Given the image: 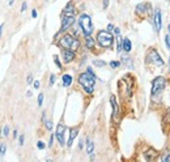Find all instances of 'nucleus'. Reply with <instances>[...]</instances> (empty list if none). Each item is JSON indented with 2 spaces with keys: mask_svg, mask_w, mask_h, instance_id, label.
<instances>
[{
  "mask_svg": "<svg viewBox=\"0 0 170 162\" xmlns=\"http://www.w3.org/2000/svg\"><path fill=\"white\" fill-rule=\"evenodd\" d=\"M62 80H63V86H66V88L72 84V76L71 74H64V76L62 77Z\"/></svg>",
  "mask_w": 170,
  "mask_h": 162,
  "instance_id": "2eb2a0df",
  "label": "nucleus"
},
{
  "mask_svg": "<svg viewBox=\"0 0 170 162\" xmlns=\"http://www.w3.org/2000/svg\"><path fill=\"white\" fill-rule=\"evenodd\" d=\"M113 29H114V26H113L111 24H109V25H108V32H110V30H113Z\"/></svg>",
  "mask_w": 170,
  "mask_h": 162,
  "instance_id": "4c0bfd02",
  "label": "nucleus"
},
{
  "mask_svg": "<svg viewBox=\"0 0 170 162\" xmlns=\"http://www.w3.org/2000/svg\"><path fill=\"white\" fill-rule=\"evenodd\" d=\"M53 141H54V136L51 135V137H50V142H48V146H51V145H53Z\"/></svg>",
  "mask_w": 170,
  "mask_h": 162,
  "instance_id": "e433bc0d",
  "label": "nucleus"
},
{
  "mask_svg": "<svg viewBox=\"0 0 170 162\" xmlns=\"http://www.w3.org/2000/svg\"><path fill=\"white\" fill-rule=\"evenodd\" d=\"M109 5V0H103V8H108Z\"/></svg>",
  "mask_w": 170,
  "mask_h": 162,
  "instance_id": "c9c22d12",
  "label": "nucleus"
},
{
  "mask_svg": "<svg viewBox=\"0 0 170 162\" xmlns=\"http://www.w3.org/2000/svg\"><path fill=\"white\" fill-rule=\"evenodd\" d=\"M147 63H150V64H154V65H162L163 64V60L161 59V56L159 55V52L156 50H150L148 56H147Z\"/></svg>",
  "mask_w": 170,
  "mask_h": 162,
  "instance_id": "0eeeda50",
  "label": "nucleus"
},
{
  "mask_svg": "<svg viewBox=\"0 0 170 162\" xmlns=\"http://www.w3.org/2000/svg\"><path fill=\"white\" fill-rule=\"evenodd\" d=\"M77 133H79V128H77V127H75V128H72V129L70 131V139H68V142H67L68 146L72 145V142H73L75 137L77 136Z\"/></svg>",
  "mask_w": 170,
  "mask_h": 162,
  "instance_id": "ddd939ff",
  "label": "nucleus"
},
{
  "mask_svg": "<svg viewBox=\"0 0 170 162\" xmlns=\"http://www.w3.org/2000/svg\"><path fill=\"white\" fill-rule=\"evenodd\" d=\"M3 135L4 136H8L9 135V126H4L3 127Z\"/></svg>",
  "mask_w": 170,
  "mask_h": 162,
  "instance_id": "5701e85b",
  "label": "nucleus"
},
{
  "mask_svg": "<svg viewBox=\"0 0 170 162\" xmlns=\"http://www.w3.org/2000/svg\"><path fill=\"white\" fill-rule=\"evenodd\" d=\"M79 148H80V149H81V148H83V140H81V141H80V144H79Z\"/></svg>",
  "mask_w": 170,
  "mask_h": 162,
  "instance_id": "ea45409f",
  "label": "nucleus"
},
{
  "mask_svg": "<svg viewBox=\"0 0 170 162\" xmlns=\"http://www.w3.org/2000/svg\"><path fill=\"white\" fill-rule=\"evenodd\" d=\"M54 60H55V64L58 65V68L59 70H62V63L59 61V59H58V56H54Z\"/></svg>",
  "mask_w": 170,
  "mask_h": 162,
  "instance_id": "bb28decb",
  "label": "nucleus"
},
{
  "mask_svg": "<svg viewBox=\"0 0 170 162\" xmlns=\"http://www.w3.org/2000/svg\"><path fill=\"white\" fill-rule=\"evenodd\" d=\"M115 34L119 35V34H121V30H119V29H115Z\"/></svg>",
  "mask_w": 170,
  "mask_h": 162,
  "instance_id": "58836bf2",
  "label": "nucleus"
},
{
  "mask_svg": "<svg viewBox=\"0 0 170 162\" xmlns=\"http://www.w3.org/2000/svg\"><path fill=\"white\" fill-rule=\"evenodd\" d=\"M121 65V61H110V67L111 68H117Z\"/></svg>",
  "mask_w": 170,
  "mask_h": 162,
  "instance_id": "393cba45",
  "label": "nucleus"
},
{
  "mask_svg": "<svg viewBox=\"0 0 170 162\" xmlns=\"http://www.w3.org/2000/svg\"><path fill=\"white\" fill-rule=\"evenodd\" d=\"M37 146H38V149H45V144H43V141H38L37 142Z\"/></svg>",
  "mask_w": 170,
  "mask_h": 162,
  "instance_id": "c85d7f7f",
  "label": "nucleus"
},
{
  "mask_svg": "<svg viewBox=\"0 0 170 162\" xmlns=\"http://www.w3.org/2000/svg\"><path fill=\"white\" fill-rule=\"evenodd\" d=\"M123 63L127 64V67H128V68H132V61H131V59H130V58H124V59H123Z\"/></svg>",
  "mask_w": 170,
  "mask_h": 162,
  "instance_id": "412c9836",
  "label": "nucleus"
},
{
  "mask_svg": "<svg viewBox=\"0 0 170 162\" xmlns=\"http://www.w3.org/2000/svg\"><path fill=\"white\" fill-rule=\"evenodd\" d=\"M97 42L101 47L108 48V47H111L113 43H114V37H113L108 30H101L97 34Z\"/></svg>",
  "mask_w": 170,
  "mask_h": 162,
  "instance_id": "7ed1b4c3",
  "label": "nucleus"
},
{
  "mask_svg": "<svg viewBox=\"0 0 170 162\" xmlns=\"http://www.w3.org/2000/svg\"><path fill=\"white\" fill-rule=\"evenodd\" d=\"M18 141H20V145H22V144H24V135H21V136H20V139H18Z\"/></svg>",
  "mask_w": 170,
  "mask_h": 162,
  "instance_id": "f704fd0d",
  "label": "nucleus"
},
{
  "mask_svg": "<svg viewBox=\"0 0 170 162\" xmlns=\"http://www.w3.org/2000/svg\"><path fill=\"white\" fill-rule=\"evenodd\" d=\"M79 83L83 85L84 90L88 94H92L94 90V84H96V74H92L89 72L86 73H81L79 77Z\"/></svg>",
  "mask_w": 170,
  "mask_h": 162,
  "instance_id": "f257e3e1",
  "label": "nucleus"
},
{
  "mask_svg": "<svg viewBox=\"0 0 170 162\" xmlns=\"http://www.w3.org/2000/svg\"><path fill=\"white\" fill-rule=\"evenodd\" d=\"M5 152H7V145L4 144V142H2L0 144V157H4V154H5Z\"/></svg>",
  "mask_w": 170,
  "mask_h": 162,
  "instance_id": "6ab92c4d",
  "label": "nucleus"
},
{
  "mask_svg": "<svg viewBox=\"0 0 170 162\" xmlns=\"http://www.w3.org/2000/svg\"><path fill=\"white\" fill-rule=\"evenodd\" d=\"M169 67H170V59H169Z\"/></svg>",
  "mask_w": 170,
  "mask_h": 162,
  "instance_id": "c03bdc74",
  "label": "nucleus"
},
{
  "mask_svg": "<svg viewBox=\"0 0 170 162\" xmlns=\"http://www.w3.org/2000/svg\"><path fill=\"white\" fill-rule=\"evenodd\" d=\"M54 83H55V74H51L50 76V85H54Z\"/></svg>",
  "mask_w": 170,
  "mask_h": 162,
  "instance_id": "c756f323",
  "label": "nucleus"
},
{
  "mask_svg": "<svg viewBox=\"0 0 170 162\" xmlns=\"http://www.w3.org/2000/svg\"><path fill=\"white\" fill-rule=\"evenodd\" d=\"M93 64L97 65V67H103L106 63H105L103 60H93Z\"/></svg>",
  "mask_w": 170,
  "mask_h": 162,
  "instance_id": "aec40b11",
  "label": "nucleus"
},
{
  "mask_svg": "<svg viewBox=\"0 0 170 162\" xmlns=\"http://www.w3.org/2000/svg\"><path fill=\"white\" fill-rule=\"evenodd\" d=\"M31 17H33V18H35V17H37V11H35V9L31 11Z\"/></svg>",
  "mask_w": 170,
  "mask_h": 162,
  "instance_id": "72a5a7b5",
  "label": "nucleus"
},
{
  "mask_svg": "<svg viewBox=\"0 0 170 162\" xmlns=\"http://www.w3.org/2000/svg\"><path fill=\"white\" fill-rule=\"evenodd\" d=\"M42 103H43V94L41 93V94L38 96V106H42Z\"/></svg>",
  "mask_w": 170,
  "mask_h": 162,
  "instance_id": "cd10ccee",
  "label": "nucleus"
},
{
  "mask_svg": "<svg viewBox=\"0 0 170 162\" xmlns=\"http://www.w3.org/2000/svg\"><path fill=\"white\" fill-rule=\"evenodd\" d=\"M45 126H46V128H47L48 131L53 129V123L50 122V120H45Z\"/></svg>",
  "mask_w": 170,
  "mask_h": 162,
  "instance_id": "4be33fe9",
  "label": "nucleus"
},
{
  "mask_svg": "<svg viewBox=\"0 0 170 162\" xmlns=\"http://www.w3.org/2000/svg\"><path fill=\"white\" fill-rule=\"evenodd\" d=\"M75 22V16L73 15H70V13H63V17H62V29H60V33L62 32H66L68 30L72 24Z\"/></svg>",
  "mask_w": 170,
  "mask_h": 162,
  "instance_id": "423d86ee",
  "label": "nucleus"
},
{
  "mask_svg": "<svg viewBox=\"0 0 170 162\" xmlns=\"http://www.w3.org/2000/svg\"><path fill=\"white\" fill-rule=\"evenodd\" d=\"M168 29H169V33H170V25H169V28H168Z\"/></svg>",
  "mask_w": 170,
  "mask_h": 162,
  "instance_id": "37998d69",
  "label": "nucleus"
},
{
  "mask_svg": "<svg viewBox=\"0 0 170 162\" xmlns=\"http://www.w3.org/2000/svg\"><path fill=\"white\" fill-rule=\"evenodd\" d=\"M2 30H3V25H0V35H2Z\"/></svg>",
  "mask_w": 170,
  "mask_h": 162,
  "instance_id": "a19ab883",
  "label": "nucleus"
},
{
  "mask_svg": "<svg viewBox=\"0 0 170 162\" xmlns=\"http://www.w3.org/2000/svg\"><path fill=\"white\" fill-rule=\"evenodd\" d=\"M79 24H80V28L83 30V33L85 37L90 35L93 32V25H92V18L90 16L88 15H81L79 18Z\"/></svg>",
  "mask_w": 170,
  "mask_h": 162,
  "instance_id": "20e7f679",
  "label": "nucleus"
},
{
  "mask_svg": "<svg viewBox=\"0 0 170 162\" xmlns=\"http://www.w3.org/2000/svg\"><path fill=\"white\" fill-rule=\"evenodd\" d=\"M93 151H94L93 141H90L89 139H88V140H86V152H88V154H93Z\"/></svg>",
  "mask_w": 170,
  "mask_h": 162,
  "instance_id": "dca6fc26",
  "label": "nucleus"
},
{
  "mask_svg": "<svg viewBox=\"0 0 170 162\" xmlns=\"http://www.w3.org/2000/svg\"><path fill=\"white\" fill-rule=\"evenodd\" d=\"M157 155V153L153 151V149H150V151L148 152V153H145V160H148V161H150V160H153L154 157Z\"/></svg>",
  "mask_w": 170,
  "mask_h": 162,
  "instance_id": "f3484780",
  "label": "nucleus"
},
{
  "mask_svg": "<svg viewBox=\"0 0 170 162\" xmlns=\"http://www.w3.org/2000/svg\"><path fill=\"white\" fill-rule=\"evenodd\" d=\"M64 133H66V126H63V124H59L58 127H56V132H55V136L56 139H58L59 144L60 145H64Z\"/></svg>",
  "mask_w": 170,
  "mask_h": 162,
  "instance_id": "6e6552de",
  "label": "nucleus"
},
{
  "mask_svg": "<svg viewBox=\"0 0 170 162\" xmlns=\"http://www.w3.org/2000/svg\"><path fill=\"white\" fill-rule=\"evenodd\" d=\"M26 81H28V84H31V83H33V76H31V74H29Z\"/></svg>",
  "mask_w": 170,
  "mask_h": 162,
  "instance_id": "7c9ffc66",
  "label": "nucleus"
},
{
  "mask_svg": "<svg viewBox=\"0 0 170 162\" xmlns=\"http://www.w3.org/2000/svg\"><path fill=\"white\" fill-rule=\"evenodd\" d=\"M58 45L64 48V50H72V51H76V50L80 47V42L75 38L73 35L71 34H64L62 37V38L59 39Z\"/></svg>",
  "mask_w": 170,
  "mask_h": 162,
  "instance_id": "f03ea898",
  "label": "nucleus"
},
{
  "mask_svg": "<svg viewBox=\"0 0 170 162\" xmlns=\"http://www.w3.org/2000/svg\"><path fill=\"white\" fill-rule=\"evenodd\" d=\"M165 43H166L168 48L170 50V34H166V35H165Z\"/></svg>",
  "mask_w": 170,
  "mask_h": 162,
  "instance_id": "b1692460",
  "label": "nucleus"
},
{
  "mask_svg": "<svg viewBox=\"0 0 170 162\" xmlns=\"http://www.w3.org/2000/svg\"><path fill=\"white\" fill-rule=\"evenodd\" d=\"M63 59H64L66 63H70V61H72L75 59V51H72V50H63Z\"/></svg>",
  "mask_w": 170,
  "mask_h": 162,
  "instance_id": "9d476101",
  "label": "nucleus"
},
{
  "mask_svg": "<svg viewBox=\"0 0 170 162\" xmlns=\"http://www.w3.org/2000/svg\"><path fill=\"white\" fill-rule=\"evenodd\" d=\"M149 8L148 4H139L136 5V9H135V13L137 16H145V11Z\"/></svg>",
  "mask_w": 170,
  "mask_h": 162,
  "instance_id": "f8f14e48",
  "label": "nucleus"
},
{
  "mask_svg": "<svg viewBox=\"0 0 170 162\" xmlns=\"http://www.w3.org/2000/svg\"><path fill=\"white\" fill-rule=\"evenodd\" d=\"M110 102H111V106H113V118L117 119L118 118V114H119V107H118V103H117V99L114 96L110 97Z\"/></svg>",
  "mask_w": 170,
  "mask_h": 162,
  "instance_id": "9b49d317",
  "label": "nucleus"
},
{
  "mask_svg": "<svg viewBox=\"0 0 170 162\" xmlns=\"http://www.w3.org/2000/svg\"><path fill=\"white\" fill-rule=\"evenodd\" d=\"M161 26H162V20H161V11L157 8L154 11V28H156V32L159 33L161 30Z\"/></svg>",
  "mask_w": 170,
  "mask_h": 162,
  "instance_id": "1a4fd4ad",
  "label": "nucleus"
},
{
  "mask_svg": "<svg viewBox=\"0 0 170 162\" xmlns=\"http://www.w3.org/2000/svg\"><path fill=\"white\" fill-rule=\"evenodd\" d=\"M86 47L88 48H93L94 47V41H93V38H90V35L86 37Z\"/></svg>",
  "mask_w": 170,
  "mask_h": 162,
  "instance_id": "a211bd4d",
  "label": "nucleus"
},
{
  "mask_svg": "<svg viewBox=\"0 0 170 162\" xmlns=\"http://www.w3.org/2000/svg\"><path fill=\"white\" fill-rule=\"evenodd\" d=\"M34 88H35V89H38V88H39V81H38V80L34 81Z\"/></svg>",
  "mask_w": 170,
  "mask_h": 162,
  "instance_id": "2f4dec72",
  "label": "nucleus"
},
{
  "mask_svg": "<svg viewBox=\"0 0 170 162\" xmlns=\"http://www.w3.org/2000/svg\"><path fill=\"white\" fill-rule=\"evenodd\" d=\"M13 2H15V0H9V5H12V4H13Z\"/></svg>",
  "mask_w": 170,
  "mask_h": 162,
  "instance_id": "79ce46f5",
  "label": "nucleus"
},
{
  "mask_svg": "<svg viewBox=\"0 0 170 162\" xmlns=\"http://www.w3.org/2000/svg\"><path fill=\"white\" fill-rule=\"evenodd\" d=\"M26 7H28L26 3H22V5H21V12H24L25 9H26Z\"/></svg>",
  "mask_w": 170,
  "mask_h": 162,
  "instance_id": "473e14b6",
  "label": "nucleus"
},
{
  "mask_svg": "<svg viewBox=\"0 0 170 162\" xmlns=\"http://www.w3.org/2000/svg\"><path fill=\"white\" fill-rule=\"evenodd\" d=\"M122 48L126 52H130V51H131V48H132V43H131V41H130L128 38H124V39L122 41Z\"/></svg>",
  "mask_w": 170,
  "mask_h": 162,
  "instance_id": "4468645a",
  "label": "nucleus"
},
{
  "mask_svg": "<svg viewBox=\"0 0 170 162\" xmlns=\"http://www.w3.org/2000/svg\"><path fill=\"white\" fill-rule=\"evenodd\" d=\"M165 85H166V81L163 77H156L152 83V97H160L162 90L165 89Z\"/></svg>",
  "mask_w": 170,
  "mask_h": 162,
  "instance_id": "39448f33",
  "label": "nucleus"
},
{
  "mask_svg": "<svg viewBox=\"0 0 170 162\" xmlns=\"http://www.w3.org/2000/svg\"><path fill=\"white\" fill-rule=\"evenodd\" d=\"M161 161H170V152H166V154L161 157Z\"/></svg>",
  "mask_w": 170,
  "mask_h": 162,
  "instance_id": "a878e982",
  "label": "nucleus"
}]
</instances>
